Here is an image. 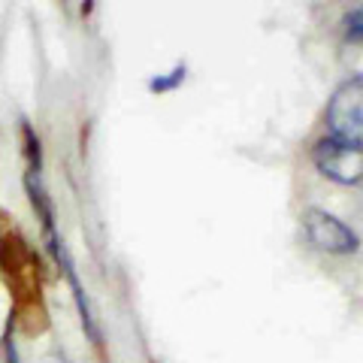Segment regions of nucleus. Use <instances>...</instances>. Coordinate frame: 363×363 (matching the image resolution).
<instances>
[{
	"mask_svg": "<svg viewBox=\"0 0 363 363\" xmlns=\"http://www.w3.org/2000/svg\"><path fill=\"white\" fill-rule=\"evenodd\" d=\"M327 130L333 140L363 145V73L336 85L327 104Z\"/></svg>",
	"mask_w": 363,
	"mask_h": 363,
	"instance_id": "nucleus-1",
	"label": "nucleus"
},
{
	"mask_svg": "<svg viewBox=\"0 0 363 363\" xmlns=\"http://www.w3.org/2000/svg\"><path fill=\"white\" fill-rule=\"evenodd\" d=\"M312 164L318 173L330 182H339V185H360L363 182V145L324 136L312 149Z\"/></svg>",
	"mask_w": 363,
	"mask_h": 363,
	"instance_id": "nucleus-2",
	"label": "nucleus"
},
{
	"mask_svg": "<svg viewBox=\"0 0 363 363\" xmlns=\"http://www.w3.org/2000/svg\"><path fill=\"white\" fill-rule=\"evenodd\" d=\"M303 236L315 252H324V255H354L360 248V240L351 227L336 218V215L324 212V209H306L303 212Z\"/></svg>",
	"mask_w": 363,
	"mask_h": 363,
	"instance_id": "nucleus-3",
	"label": "nucleus"
},
{
	"mask_svg": "<svg viewBox=\"0 0 363 363\" xmlns=\"http://www.w3.org/2000/svg\"><path fill=\"white\" fill-rule=\"evenodd\" d=\"M342 30H345V40H351V43H363V4L345 13V18H342Z\"/></svg>",
	"mask_w": 363,
	"mask_h": 363,
	"instance_id": "nucleus-4",
	"label": "nucleus"
},
{
	"mask_svg": "<svg viewBox=\"0 0 363 363\" xmlns=\"http://www.w3.org/2000/svg\"><path fill=\"white\" fill-rule=\"evenodd\" d=\"M182 79H185V67H176V70L169 73L167 79H152L149 88H152V91H169V88H176Z\"/></svg>",
	"mask_w": 363,
	"mask_h": 363,
	"instance_id": "nucleus-5",
	"label": "nucleus"
}]
</instances>
